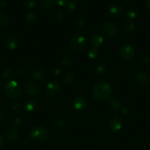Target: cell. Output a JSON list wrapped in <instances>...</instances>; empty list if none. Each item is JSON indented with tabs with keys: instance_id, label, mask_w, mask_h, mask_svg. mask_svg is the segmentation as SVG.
Instances as JSON below:
<instances>
[{
	"instance_id": "cell-1",
	"label": "cell",
	"mask_w": 150,
	"mask_h": 150,
	"mask_svg": "<svg viewBox=\"0 0 150 150\" xmlns=\"http://www.w3.org/2000/svg\"><path fill=\"white\" fill-rule=\"evenodd\" d=\"M111 92V87L108 83L104 81H100L94 86L93 95L96 100L102 102L107 100L110 98Z\"/></svg>"
},
{
	"instance_id": "cell-2",
	"label": "cell",
	"mask_w": 150,
	"mask_h": 150,
	"mask_svg": "<svg viewBox=\"0 0 150 150\" xmlns=\"http://www.w3.org/2000/svg\"><path fill=\"white\" fill-rule=\"evenodd\" d=\"M6 95L10 98H19L21 93V88L20 85L15 81H10L6 84L4 87Z\"/></svg>"
},
{
	"instance_id": "cell-3",
	"label": "cell",
	"mask_w": 150,
	"mask_h": 150,
	"mask_svg": "<svg viewBox=\"0 0 150 150\" xmlns=\"http://www.w3.org/2000/svg\"><path fill=\"white\" fill-rule=\"evenodd\" d=\"M30 136L32 139L39 142H45L49 138V133L42 127H35L32 130Z\"/></svg>"
},
{
	"instance_id": "cell-4",
	"label": "cell",
	"mask_w": 150,
	"mask_h": 150,
	"mask_svg": "<svg viewBox=\"0 0 150 150\" xmlns=\"http://www.w3.org/2000/svg\"><path fill=\"white\" fill-rule=\"evenodd\" d=\"M70 43L72 48L76 51H82L86 46L85 38L80 35H72L70 38Z\"/></svg>"
},
{
	"instance_id": "cell-5",
	"label": "cell",
	"mask_w": 150,
	"mask_h": 150,
	"mask_svg": "<svg viewBox=\"0 0 150 150\" xmlns=\"http://www.w3.org/2000/svg\"><path fill=\"white\" fill-rule=\"evenodd\" d=\"M119 54H120L121 57L122 59H124L125 60H128V61H130V60L133 59L135 55L134 48L131 45H123L121 48Z\"/></svg>"
},
{
	"instance_id": "cell-6",
	"label": "cell",
	"mask_w": 150,
	"mask_h": 150,
	"mask_svg": "<svg viewBox=\"0 0 150 150\" xmlns=\"http://www.w3.org/2000/svg\"><path fill=\"white\" fill-rule=\"evenodd\" d=\"M60 90V86L55 81H52L47 83L46 87V94L49 96H55L59 93Z\"/></svg>"
},
{
	"instance_id": "cell-7",
	"label": "cell",
	"mask_w": 150,
	"mask_h": 150,
	"mask_svg": "<svg viewBox=\"0 0 150 150\" xmlns=\"http://www.w3.org/2000/svg\"><path fill=\"white\" fill-rule=\"evenodd\" d=\"M24 89L26 93L30 95H38L40 92V87L38 85L32 81H27L24 84Z\"/></svg>"
},
{
	"instance_id": "cell-8",
	"label": "cell",
	"mask_w": 150,
	"mask_h": 150,
	"mask_svg": "<svg viewBox=\"0 0 150 150\" xmlns=\"http://www.w3.org/2000/svg\"><path fill=\"white\" fill-rule=\"evenodd\" d=\"M104 31L108 38H114L118 33L117 26L113 23H106L104 26Z\"/></svg>"
},
{
	"instance_id": "cell-9",
	"label": "cell",
	"mask_w": 150,
	"mask_h": 150,
	"mask_svg": "<svg viewBox=\"0 0 150 150\" xmlns=\"http://www.w3.org/2000/svg\"><path fill=\"white\" fill-rule=\"evenodd\" d=\"M109 126L112 131L117 132L122 127V121L119 117H113L109 122Z\"/></svg>"
},
{
	"instance_id": "cell-10",
	"label": "cell",
	"mask_w": 150,
	"mask_h": 150,
	"mask_svg": "<svg viewBox=\"0 0 150 150\" xmlns=\"http://www.w3.org/2000/svg\"><path fill=\"white\" fill-rule=\"evenodd\" d=\"M87 101L83 97H76L73 100V106L76 110H82L86 107Z\"/></svg>"
},
{
	"instance_id": "cell-11",
	"label": "cell",
	"mask_w": 150,
	"mask_h": 150,
	"mask_svg": "<svg viewBox=\"0 0 150 150\" xmlns=\"http://www.w3.org/2000/svg\"><path fill=\"white\" fill-rule=\"evenodd\" d=\"M122 10L121 7L117 4H113V5L110 6L107 10V15L112 18H116L119 17L121 14Z\"/></svg>"
},
{
	"instance_id": "cell-12",
	"label": "cell",
	"mask_w": 150,
	"mask_h": 150,
	"mask_svg": "<svg viewBox=\"0 0 150 150\" xmlns=\"http://www.w3.org/2000/svg\"><path fill=\"white\" fill-rule=\"evenodd\" d=\"M135 79L137 83L142 86H146L149 83V78L144 73H138L135 76Z\"/></svg>"
},
{
	"instance_id": "cell-13",
	"label": "cell",
	"mask_w": 150,
	"mask_h": 150,
	"mask_svg": "<svg viewBox=\"0 0 150 150\" xmlns=\"http://www.w3.org/2000/svg\"><path fill=\"white\" fill-rule=\"evenodd\" d=\"M18 132L14 129H10V130H7L4 133V139L9 142H12L16 141L18 139Z\"/></svg>"
},
{
	"instance_id": "cell-14",
	"label": "cell",
	"mask_w": 150,
	"mask_h": 150,
	"mask_svg": "<svg viewBox=\"0 0 150 150\" xmlns=\"http://www.w3.org/2000/svg\"><path fill=\"white\" fill-rule=\"evenodd\" d=\"M5 44L10 49H15L19 45V40L13 37H10L5 40Z\"/></svg>"
},
{
	"instance_id": "cell-15",
	"label": "cell",
	"mask_w": 150,
	"mask_h": 150,
	"mask_svg": "<svg viewBox=\"0 0 150 150\" xmlns=\"http://www.w3.org/2000/svg\"><path fill=\"white\" fill-rule=\"evenodd\" d=\"M32 77L37 81H44L46 79V73L43 70H40V69H38V70H34L33 73L32 74Z\"/></svg>"
},
{
	"instance_id": "cell-16",
	"label": "cell",
	"mask_w": 150,
	"mask_h": 150,
	"mask_svg": "<svg viewBox=\"0 0 150 150\" xmlns=\"http://www.w3.org/2000/svg\"><path fill=\"white\" fill-rule=\"evenodd\" d=\"M91 45H92L95 48H98V47H100L103 42L102 37L98 35H94L93 38H91Z\"/></svg>"
},
{
	"instance_id": "cell-17",
	"label": "cell",
	"mask_w": 150,
	"mask_h": 150,
	"mask_svg": "<svg viewBox=\"0 0 150 150\" xmlns=\"http://www.w3.org/2000/svg\"><path fill=\"white\" fill-rule=\"evenodd\" d=\"M38 103L37 101L33 100H29L26 103V109L28 111H33L38 108Z\"/></svg>"
},
{
	"instance_id": "cell-18",
	"label": "cell",
	"mask_w": 150,
	"mask_h": 150,
	"mask_svg": "<svg viewBox=\"0 0 150 150\" xmlns=\"http://www.w3.org/2000/svg\"><path fill=\"white\" fill-rule=\"evenodd\" d=\"M135 24L132 23V22H126V23L123 25V30L126 33H131V32L135 31Z\"/></svg>"
},
{
	"instance_id": "cell-19",
	"label": "cell",
	"mask_w": 150,
	"mask_h": 150,
	"mask_svg": "<svg viewBox=\"0 0 150 150\" xmlns=\"http://www.w3.org/2000/svg\"><path fill=\"white\" fill-rule=\"evenodd\" d=\"M37 16L35 13H29L26 16V23L27 24H33L36 22Z\"/></svg>"
},
{
	"instance_id": "cell-20",
	"label": "cell",
	"mask_w": 150,
	"mask_h": 150,
	"mask_svg": "<svg viewBox=\"0 0 150 150\" xmlns=\"http://www.w3.org/2000/svg\"><path fill=\"white\" fill-rule=\"evenodd\" d=\"M65 7H66V9L67 11L73 12L74 10L76 9V1H74V0H70V1H69L67 3H66Z\"/></svg>"
},
{
	"instance_id": "cell-21",
	"label": "cell",
	"mask_w": 150,
	"mask_h": 150,
	"mask_svg": "<svg viewBox=\"0 0 150 150\" xmlns=\"http://www.w3.org/2000/svg\"><path fill=\"white\" fill-rule=\"evenodd\" d=\"M8 24V18L4 13L0 12V26L4 27Z\"/></svg>"
},
{
	"instance_id": "cell-22",
	"label": "cell",
	"mask_w": 150,
	"mask_h": 150,
	"mask_svg": "<svg viewBox=\"0 0 150 150\" xmlns=\"http://www.w3.org/2000/svg\"><path fill=\"white\" fill-rule=\"evenodd\" d=\"M74 76L71 73H69V74H67L64 77V82L67 84H70V83H72L74 81Z\"/></svg>"
},
{
	"instance_id": "cell-23",
	"label": "cell",
	"mask_w": 150,
	"mask_h": 150,
	"mask_svg": "<svg viewBox=\"0 0 150 150\" xmlns=\"http://www.w3.org/2000/svg\"><path fill=\"white\" fill-rule=\"evenodd\" d=\"M110 107L113 110H117L120 108V103L116 99H112L110 102Z\"/></svg>"
},
{
	"instance_id": "cell-24",
	"label": "cell",
	"mask_w": 150,
	"mask_h": 150,
	"mask_svg": "<svg viewBox=\"0 0 150 150\" xmlns=\"http://www.w3.org/2000/svg\"><path fill=\"white\" fill-rule=\"evenodd\" d=\"M88 56H89L90 58L91 59L96 58V57L99 56L98 51H97L95 48H91V49H90L89 51H88Z\"/></svg>"
},
{
	"instance_id": "cell-25",
	"label": "cell",
	"mask_w": 150,
	"mask_h": 150,
	"mask_svg": "<svg viewBox=\"0 0 150 150\" xmlns=\"http://www.w3.org/2000/svg\"><path fill=\"white\" fill-rule=\"evenodd\" d=\"M54 2V0H41V5L44 8H48Z\"/></svg>"
},
{
	"instance_id": "cell-26",
	"label": "cell",
	"mask_w": 150,
	"mask_h": 150,
	"mask_svg": "<svg viewBox=\"0 0 150 150\" xmlns=\"http://www.w3.org/2000/svg\"><path fill=\"white\" fill-rule=\"evenodd\" d=\"M76 26H77L79 29H82V28L85 26V21L82 18H78L76 21Z\"/></svg>"
},
{
	"instance_id": "cell-27",
	"label": "cell",
	"mask_w": 150,
	"mask_h": 150,
	"mask_svg": "<svg viewBox=\"0 0 150 150\" xmlns=\"http://www.w3.org/2000/svg\"><path fill=\"white\" fill-rule=\"evenodd\" d=\"M26 5L29 8H33L37 5V1L36 0H27L26 2Z\"/></svg>"
},
{
	"instance_id": "cell-28",
	"label": "cell",
	"mask_w": 150,
	"mask_h": 150,
	"mask_svg": "<svg viewBox=\"0 0 150 150\" xmlns=\"http://www.w3.org/2000/svg\"><path fill=\"white\" fill-rule=\"evenodd\" d=\"M96 70V73L99 75H103L106 73V68L103 65L97 66Z\"/></svg>"
},
{
	"instance_id": "cell-29",
	"label": "cell",
	"mask_w": 150,
	"mask_h": 150,
	"mask_svg": "<svg viewBox=\"0 0 150 150\" xmlns=\"http://www.w3.org/2000/svg\"><path fill=\"white\" fill-rule=\"evenodd\" d=\"M126 17L129 18L130 19H133L136 17L137 16V13L135 10H129L128 12H126Z\"/></svg>"
},
{
	"instance_id": "cell-30",
	"label": "cell",
	"mask_w": 150,
	"mask_h": 150,
	"mask_svg": "<svg viewBox=\"0 0 150 150\" xmlns=\"http://www.w3.org/2000/svg\"><path fill=\"white\" fill-rule=\"evenodd\" d=\"M63 17H64V13H62V12H57L54 15V18L57 21L62 20L63 18Z\"/></svg>"
},
{
	"instance_id": "cell-31",
	"label": "cell",
	"mask_w": 150,
	"mask_h": 150,
	"mask_svg": "<svg viewBox=\"0 0 150 150\" xmlns=\"http://www.w3.org/2000/svg\"><path fill=\"white\" fill-rule=\"evenodd\" d=\"M54 125H55V127L57 128H62L64 126V122L63 120H57L54 122Z\"/></svg>"
},
{
	"instance_id": "cell-32",
	"label": "cell",
	"mask_w": 150,
	"mask_h": 150,
	"mask_svg": "<svg viewBox=\"0 0 150 150\" xmlns=\"http://www.w3.org/2000/svg\"><path fill=\"white\" fill-rule=\"evenodd\" d=\"M61 63L63 64V65L67 66L68 67V66H69L71 64V59L69 58H63L62 59Z\"/></svg>"
},
{
	"instance_id": "cell-33",
	"label": "cell",
	"mask_w": 150,
	"mask_h": 150,
	"mask_svg": "<svg viewBox=\"0 0 150 150\" xmlns=\"http://www.w3.org/2000/svg\"><path fill=\"white\" fill-rule=\"evenodd\" d=\"M54 2H56L57 5L63 7V6H66L67 1H66V0H54Z\"/></svg>"
},
{
	"instance_id": "cell-34",
	"label": "cell",
	"mask_w": 150,
	"mask_h": 150,
	"mask_svg": "<svg viewBox=\"0 0 150 150\" xmlns=\"http://www.w3.org/2000/svg\"><path fill=\"white\" fill-rule=\"evenodd\" d=\"M11 74H12V71L10 70H6L3 73V78H4V79H7V78H9L10 76H11Z\"/></svg>"
},
{
	"instance_id": "cell-35",
	"label": "cell",
	"mask_w": 150,
	"mask_h": 150,
	"mask_svg": "<svg viewBox=\"0 0 150 150\" xmlns=\"http://www.w3.org/2000/svg\"><path fill=\"white\" fill-rule=\"evenodd\" d=\"M20 123H21L20 119H19V118H15L14 120H13L12 124H13L14 126H18L19 125H20Z\"/></svg>"
},
{
	"instance_id": "cell-36",
	"label": "cell",
	"mask_w": 150,
	"mask_h": 150,
	"mask_svg": "<svg viewBox=\"0 0 150 150\" xmlns=\"http://www.w3.org/2000/svg\"><path fill=\"white\" fill-rule=\"evenodd\" d=\"M19 105L17 103H13V105H12V108L15 110H17L18 108H19Z\"/></svg>"
},
{
	"instance_id": "cell-37",
	"label": "cell",
	"mask_w": 150,
	"mask_h": 150,
	"mask_svg": "<svg viewBox=\"0 0 150 150\" xmlns=\"http://www.w3.org/2000/svg\"><path fill=\"white\" fill-rule=\"evenodd\" d=\"M132 1H133V0H123V2L125 4H132Z\"/></svg>"
},
{
	"instance_id": "cell-38",
	"label": "cell",
	"mask_w": 150,
	"mask_h": 150,
	"mask_svg": "<svg viewBox=\"0 0 150 150\" xmlns=\"http://www.w3.org/2000/svg\"><path fill=\"white\" fill-rule=\"evenodd\" d=\"M146 4L147 7L150 9V0H146Z\"/></svg>"
},
{
	"instance_id": "cell-39",
	"label": "cell",
	"mask_w": 150,
	"mask_h": 150,
	"mask_svg": "<svg viewBox=\"0 0 150 150\" xmlns=\"http://www.w3.org/2000/svg\"><path fill=\"white\" fill-rule=\"evenodd\" d=\"M2 143H3V139H2V137H1V136L0 135V146L2 145Z\"/></svg>"
},
{
	"instance_id": "cell-40",
	"label": "cell",
	"mask_w": 150,
	"mask_h": 150,
	"mask_svg": "<svg viewBox=\"0 0 150 150\" xmlns=\"http://www.w3.org/2000/svg\"><path fill=\"white\" fill-rule=\"evenodd\" d=\"M54 73L59 74V73H60V70H59V69H55V70H54Z\"/></svg>"
},
{
	"instance_id": "cell-41",
	"label": "cell",
	"mask_w": 150,
	"mask_h": 150,
	"mask_svg": "<svg viewBox=\"0 0 150 150\" xmlns=\"http://www.w3.org/2000/svg\"><path fill=\"white\" fill-rule=\"evenodd\" d=\"M1 4H2V6H4L6 4V2L4 1H1V3H0Z\"/></svg>"
}]
</instances>
